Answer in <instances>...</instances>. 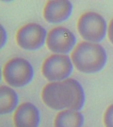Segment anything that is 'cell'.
<instances>
[{
    "instance_id": "cell-2",
    "label": "cell",
    "mask_w": 113,
    "mask_h": 127,
    "mask_svg": "<svg viewBox=\"0 0 113 127\" xmlns=\"http://www.w3.org/2000/svg\"><path fill=\"white\" fill-rule=\"evenodd\" d=\"M71 59L78 71L93 73L103 68L106 62L107 54L104 48L100 44L83 41L73 50Z\"/></svg>"
},
{
    "instance_id": "cell-9",
    "label": "cell",
    "mask_w": 113,
    "mask_h": 127,
    "mask_svg": "<svg viewBox=\"0 0 113 127\" xmlns=\"http://www.w3.org/2000/svg\"><path fill=\"white\" fill-rule=\"evenodd\" d=\"M40 122L39 110L30 102H25L21 104L14 116L15 127H38Z\"/></svg>"
},
{
    "instance_id": "cell-5",
    "label": "cell",
    "mask_w": 113,
    "mask_h": 127,
    "mask_svg": "<svg viewBox=\"0 0 113 127\" xmlns=\"http://www.w3.org/2000/svg\"><path fill=\"white\" fill-rule=\"evenodd\" d=\"M73 64L67 54H54L45 59L42 72L48 81L56 82L69 78L73 72Z\"/></svg>"
},
{
    "instance_id": "cell-1",
    "label": "cell",
    "mask_w": 113,
    "mask_h": 127,
    "mask_svg": "<svg viewBox=\"0 0 113 127\" xmlns=\"http://www.w3.org/2000/svg\"><path fill=\"white\" fill-rule=\"evenodd\" d=\"M42 98L47 106L56 110L79 111L83 108L85 102V94L82 86L73 78L47 84L42 90Z\"/></svg>"
},
{
    "instance_id": "cell-4",
    "label": "cell",
    "mask_w": 113,
    "mask_h": 127,
    "mask_svg": "<svg viewBox=\"0 0 113 127\" xmlns=\"http://www.w3.org/2000/svg\"><path fill=\"white\" fill-rule=\"evenodd\" d=\"M106 27L104 18L94 12L84 13L77 23V29L81 37L86 41L94 43L100 42L104 38Z\"/></svg>"
},
{
    "instance_id": "cell-13",
    "label": "cell",
    "mask_w": 113,
    "mask_h": 127,
    "mask_svg": "<svg viewBox=\"0 0 113 127\" xmlns=\"http://www.w3.org/2000/svg\"><path fill=\"white\" fill-rule=\"evenodd\" d=\"M0 32H1V43H0V47L4 46L5 45L6 42L7 40V33L6 32L5 29L2 27L1 26V29H0Z\"/></svg>"
},
{
    "instance_id": "cell-7",
    "label": "cell",
    "mask_w": 113,
    "mask_h": 127,
    "mask_svg": "<svg viewBox=\"0 0 113 127\" xmlns=\"http://www.w3.org/2000/svg\"><path fill=\"white\" fill-rule=\"evenodd\" d=\"M46 42L48 48L54 54H67L75 48L76 38L67 28L57 26L48 33Z\"/></svg>"
},
{
    "instance_id": "cell-14",
    "label": "cell",
    "mask_w": 113,
    "mask_h": 127,
    "mask_svg": "<svg viewBox=\"0 0 113 127\" xmlns=\"http://www.w3.org/2000/svg\"><path fill=\"white\" fill-rule=\"evenodd\" d=\"M109 37L111 42L113 44V18L111 21L109 26Z\"/></svg>"
},
{
    "instance_id": "cell-6",
    "label": "cell",
    "mask_w": 113,
    "mask_h": 127,
    "mask_svg": "<svg viewBox=\"0 0 113 127\" xmlns=\"http://www.w3.org/2000/svg\"><path fill=\"white\" fill-rule=\"evenodd\" d=\"M45 28L35 23H27L20 28L16 35L18 45L27 51H33L42 48L46 40Z\"/></svg>"
},
{
    "instance_id": "cell-11",
    "label": "cell",
    "mask_w": 113,
    "mask_h": 127,
    "mask_svg": "<svg viewBox=\"0 0 113 127\" xmlns=\"http://www.w3.org/2000/svg\"><path fill=\"white\" fill-rule=\"evenodd\" d=\"M19 98L17 93L11 87L2 85L0 87V114H10L18 105Z\"/></svg>"
},
{
    "instance_id": "cell-12",
    "label": "cell",
    "mask_w": 113,
    "mask_h": 127,
    "mask_svg": "<svg viewBox=\"0 0 113 127\" xmlns=\"http://www.w3.org/2000/svg\"><path fill=\"white\" fill-rule=\"evenodd\" d=\"M104 123L106 127H113V104L106 110L104 116Z\"/></svg>"
},
{
    "instance_id": "cell-10",
    "label": "cell",
    "mask_w": 113,
    "mask_h": 127,
    "mask_svg": "<svg viewBox=\"0 0 113 127\" xmlns=\"http://www.w3.org/2000/svg\"><path fill=\"white\" fill-rule=\"evenodd\" d=\"M84 118L78 111L66 109L58 113L54 121L55 127H82Z\"/></svg>"
},
{
    "instance_id": "cell-3",
    "label": "cell",
    "mask_w": 113,
    "mask_h": 127,
    "mask_svg": "<svg viewBox=\"0 0 113 127\" xmlns=\"http://www.w3.org/2000/svg\"><path fill=\"white\" fill-rule=\"evenodd\" d=\"M34 71L30 62L24 58L14 57L3 66V75L6 82L15 88L25 87L33 79Z\"/></svg>"
},
{
    "instance_id": "cell-8",
    "label": "cell",
    "mask_w": 113,
    "mask_h": 127,
    "mask_svg": "<svg viewBox=\"0 0 113 127\" xmlns=\"http://www.w3.org/2000/svg\"><path fill=\"white\" fill-rule=\"evenodd\" d=\"M73 10V4L69 0H50L44 8V17L49 23H61L70 17Z\"/></svg>"
}]
</instances>
